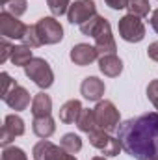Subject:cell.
<instances>
[{
  "mask_svg": "<svg viewBox=\"0 0 158 160\" xmlns=\"http://www.w3.org/2000/svg\"><path fill=\"white\" fill-rule=\"evenodd\" d=\"M116 136L128 157L138 160L158 158V112H147L123 121Z\"/></svg>",
  "mask_w": 158,
  "mask_h": 160,
  "instance_id": "obj_1",
  "label": "cell"
},
{
  "mask_svg": "<svg viewBox=\"0 0 158 160\" xmlns=\"http://www.w3.org/2000/svg\"><path fill=\"white\" fill-rule=\"evenodd\" d=\"M93 114H95V125L97 128L104 130V132H117L119 125H121V116H119V110L116 108V104L112 101H99L93 108Z\"/></svg>",
  "mask_w": 158,
  "mask_h": 160,
  "instance_id": "obj_2",
  "label": "cell"
},
{
  "mask_svg": "<svg viewBox=\"0 0 158 160\" xmlns=\"http://www.w3.org/2000/svg\"><path fill=\"white\" fill-rule=\"evenodd\" d=\"M24 75L41 89H48L54 84V71L45 58H34L24 67Z\"/></svg>",
  "mask_w": 158,
  "mask_h": 160,
  "instance_id": "obj_3",
  "label": "cell"
},
{
  "mask_svg": "<svg viewBox=\"0 0 158 160\" xmlns=\"http://www.w3.org/2000/svg\"><path fill=\"white\" fill-rule=\"evenodd\" d=\"M87 140H89V143H91L95 149H99L104 157H117L119 153L123 151V145H121V142H119L117 136H114V134H110V132H104V130H101V128L91 130V132L87 134Z\"/></svg>",
  "mask_w": 158,
  "mask_h": 160,
  "instance_id": "obj_4",
  "label": "cell"
},
{
  "mask_svg": "<svg viewBox=\"0 0 158 160\" xmlns=\"http://www.w3.org/2000/svg\"><path fill=\"white\" fill-rule=\"evenodd\" d=\"M117 30L121 39L126 43H140L145 38V24L140 17L126 13L125 17H121L117 22Z\"/></svg>",
  "mask_w": 158,
  "mask_h": 160,
  "instance_id": "obj_5",
  "label": "cell"
},
{
  "mask_svg": "<svg viewBox=\"0 0 158 160\" xmlns=\"http://www.w3.org/2000/svg\"><path fill=\"white\" fill-rule=\"evenodd\" d=\"M36 30L43 45H56L63 39V26L56 17H41L36 22Z\"/></svg>",
  "mask_w": 158,
  "mask_h": 160,
  "instance_id": "obj_6",
  "label": "cell"
},
{
  "mask_svg": "<svg viewBox=\"0 0 158 160\" xmlns=\"http://www.w3.org/2000/svg\"><path fill=\"white\" fill-rule=\"evenodd\" d=\"M34 160H77L75 155L67 153L62 145H56L48 140H41L32 149Z\"/></svg>",
  "mask_w": 158,
  "mask_h": 160,
  "instance_id": "obj_7",
  "label": "cell"
},
{
  "mask_svg": "<svg viewBox=\"0 0 158 160\" xmlns=\"http://www.w3.org/2000/svg\"><path fill=\"white\" fill-rule=\"evenodd\" d=\"M26 28L28 26L22 21H19V17L2 9V13H0V34H2V38L22 41L24 34H26Z\"/></svg>",
  "mask_w": 158,
  "mask_h": 160,
  "instance_id": "obj_8",
  "label": "cell"
},
{
  "mask_svg": "<svg viewBox=\"0 0 158 160\" xmlns=\"http://www.w3.org/2000/svg\"><path fill=\"white\" fill-rule=\"evenodd\" d=\"M26 132V125L24 119L17 114H9L4 118V125H2V136H0V145L7 147L15 138L22 136Z\"/></svg>",
  "mask_w": 158,
  "mask_h": 160,
  "instance_id": "obj_9",
  "label": "cell"
},
{
  "mask_svg": "<svg viewBox=\"0 0 158 160\" xmlns=\"http://www.w3.org/2000/svg\"><path fill=\"white\" fill-rule=\"evenodd\" d=\"M93 15H97V6L93 0H75L67 11V21L71 24L82 26L86 21H89Z\"/></svg>",
  "mask_w": 158,
  "mask_h": 160,
  "instance_id": "obj_10",
  "label": "cell"
},
{
  "mask_svg": "<svg viewBox=\"0 0 158 160\" xmlns=\"http://www.w3.org/2000/svg\"><path fill=\"white\" fill-rule=\"evenodd\" d=\"M71 62L78 67H86L89 63H93L95 60L101 58L99 50L95 48V45H89V43H78L71 48V54H69Z\"/></svg>",
  "mask_w": 158,
  "mask_h": 160,
  "instance_id": "obj_11",
  "label": "cell"
},
{
  "mask_svg": "<svg viewBox=\"0 0 158 160\" xmlns=\"http://www.w3.org/2000/svg\"><path fill=\"white\" fill-rule=\"evenodd\" d=\"M104 91H106V86H104V82L99 77H86V78L82 80V84H80V93L89 102L102 101Z\"/></svg>",
  "mask_w": 158,
  "mask_h": 160,
  "instance_id": "obj_12",
  "label": "cell"
},
{
  "mask_svg": "<svg viewBox=\"0 0 158 160\" xmlns=\"http://www.w3.org/2000/svg\"><path fill=\"white\" fill-rule=\"evenodd\" d=\"M11 110H15V112H22V110H26L28 106H30V102L34 101V99H30V93H28V89L26 88H22V86H13L11 88V91L2 99Z\"/></svg>",
  "mask_w": 158,
  "mask_h": 160,
  "instance_id": "obj_13",
  "label": "cell"
},
{
  "mask_svg": "<svg viewBox=\"0 0 158 160\" xmlns=\"http://www.w3.org/2000/svg\"><path fill=\"white\" fill-rule=\"evenodd\" d=\"M95 48L99 50L101 56L116 54L117 45H116V39H114V34H112V26H110V22H108V24L104 26V30L95 38Z\"/></svg>",
  "mask_w": 158,
  "mask_h": 160,
  "instance_id": "obj_14",
  "label": "cell"
},
{
  "mask_svg": "<svg viewBox=\"0 0 158 160\" xmlns=\"http://www.w3.org/2000/svg\"><path fill=\"white\" fill-rule=\"evenodd\" d=\"M99 69L104 77L116 78L123 73V60L119 58L117 54H106L99 58Z\"/></svg>",
  "mask_w": 158,
  "mask_h": 160,
  "instance_id": "obj_15",
  "label": "cell"
},
{
  "mask_svg": "<svg viewBox=\"0 0 158 160\" xmlns=\"http://www.w3.org/2000/svg\"><path fill=\"white\" fill-rule=\"evenodd\" d=\"M32 130L34 134L41 140H48L54 132H56V121L52 119V116H45V118H34L32 121Z\"/></svg>",
  "mask_w": 158,
  "mask_h": 160,
  "instance_id": "obj_16",
  "label": "cell"
},
{
  "mask_svg": "<svg viewBox=\"0 0 158 160\" xmlns=\"http://www.w3.org/2000/svg\"><path fill=\"white\" fill-rule=\"evenodd\" d=\"M82 110L84 108H82V102L78 99H71V101L62 104V108H60V121L65 123V125H73V123H77Z\"/></svg>",
  "mask_w": 158,
  "mask_h": 160,
  "instance_id": "obj_17",
  "label": "cell"
},
{
  "mask_svg": "<svg viewBox=\"0 0 158 160\" xmlns=\"http://www.w3.org/2000/svg\"><path fill=\"white\" fill-rule=\"evenodd\" d=\"M30 110H32V116H34V118L50 116V114H52V99H50V95H47L45 91L37 93V95L34 97V101H32Z\"/></svg>",
  "mask_w": 158,
  "mask_h": 160,
  "instance_id": "obj_18",
  "label": "cell"
},
{
  "mask_svg": "<svg viewBox=\"0 0 158 160\" xmlns=\"http://www.w3.org/2000/svg\"><path fill=\"white\" fill-rule=\"evenodd\" d=\"M106 24H108V21H106L102 15H99V13H97V15H93L89 21H86V22L80 26V32H82L84 36H87V38H93V39H95V38L104 30V26H106Z\"/></svg>",
  "mask_w": 158,
  "mask_h": 160,
  "instance_id": "obj_19",
  "label": "cell"
},
{
  "mask_svg": "<svg viewBox=\"0 0 158 160\" xmlns=\"http://www.w3.org/2000/svg\"><path fill=\"white\" fill-rule=\"evenodd\" d=\"M11 63L15 65V67H26L32 60H34V54H32V48L30 47H26V45H17L15 48H13V52H11Z\"/></svg>",
  "mask_w": 158,
  "mask_h": 160,
  "instance_id": "obj_20",
  "label": "cell"
},
{
  "mask_svg": "<svg viewBox=\"0 0 158 160\" xmlns=\"http://www.w3.org/2000/svg\"><path fill=\"white\" fill-rule=\"evenodd\" d=\"M60 145H62L67 153L77 155V153L82 151V138H80L78 134H75V132H67V134H63V136H62Z\"/></svg>",
  "mask_w": 158,
  "mask_h": 160,
  "instance_id": "obj_21",
  "label": "cell"
},
{
  "mask_svg": "<svg viewBox=\"0 0 158 160\" xmlns=\"http://www.w3.org/2000/svg\"><path fill=\"white\" fill-rule=\"evenodd\" d=\"M77 127H78L80 132H86V134H89L91 130H95L97 125H95V114H93V110L84 108L80 112L78 119H77Z\"/></svg>",
  "mask_w": 158,
  "mask_h": 160,
  "instance_id": "obj_22",
  "label": "cell"
},
{
  "mask_svg": "<svg viewBox=\"0 0 158 160\" xmlns=\"http://www.w3.org/2000/svg\"><path fill=\"white\" fill-rule=\"evenodd\" d=\"M126 9H128L130 15H136V17L143 19V17L149 15V11H151V4H149V0H128Z\"/></svg>",
  "mask_w": 158,
  "mask_h": 160,
  "instance_id": "obj_23",
  "label": "cell"
},
{
  "mask_svg": "<svg viewBox=\"0 0 158 160\" xmlns=\"http://www.w3.org/2000/svg\"><path fill=\"white\" fill-rule=\"evenodd\" d=\"M47 6L52 13V17H62V15H67L69 8H71V0H47Z\"/></svg>",
  "mask_w": 158,
  "mask_h": 160,
  "instance_id": "obj_24",
  "label": "cell"
},
{
  "mask_svg": "<svg viewBox=\"0 0 158 160\" xmlns=\"http://www.w3.org/2000/svg\"><path fill=\"white\" fill-rule=\"evenodd\" d=\"M2 8H4L6 11H9L11 15L21 17V15L26 13V9H28V2H26V0H7Z\"/></svg>",
  "mask_w": 158,
  "mask_h": 160,
  "instance_id": "obj_25",
  "label": "cell"
},
{
  "mask_svg": "<svg viewBox=\"0 0 158 160\" xmlns=\"http://www.w3.org/2000/svg\"><path fill=\"white\" fill-rule=\"evenodd\" d=\"M22 45H26V47H30V48L43 47L39 36H37V30H36V24H32V26L26 28V34H24V38H22Z\"/></svg>",
  "mask_w": 158,
  "mask_h": 160,
  "instance_id": "obj_26",
  "label": "cell"
},
{
  "mask_svg": "<svg viewBox=\"0 0 158 160\" xmlns=\"http://www.w3.org/2000/svg\"><path fill=\"white\" fill-rule=\"evenodd\" d=\"M2 160H28V155L15 145H7L2 151Z\"/></svg>",
  "mask_w": 158,
  "mask_h": 160,
  "instance_id": "obj_27",
  "label": "cell"
},
{
  "mask_svg": "<svg viewBox=\"0 0 158 160\" xmlns=\"http://www.w3.org/2000/svg\"><path fill=\"white\" fill-rule=\"evenodd\" d=\"M0 63H6L9 58H11V52H13V48H15V45H11L9 39H6V38H2L0 41Z\"/></svg>",
  "mask_w": 158,
  "mask_h": 160,
  "instance_id": "obj_28",
  "label": "cell"
},
{
  "mask_svg": "<svg viewBox=\"0 0 158 160\" xmlns=\"http://www.w3.org/2000/svg\"><path fill=\"white\" fill-rule=\"evenodd\" d=\"M147 99L153 102V106L158 110V78L149 82V86H147Z\"/></svg>",
  "mask_w": 158,
  "mask_h": 160,
  "instance_id": "obj_29",
  "label": "cell"
},
{
  "mask_svg": "<svg viewBox=\"0 0 158 160\" xmlns=\"http://www.w3.org/2000/svg\"><path fill=\"white\" fill-rule=\"evenodd\" d=\"M0 78H2V99H4V97L11 91V88H13V86H17V82L11 78L7 73H2V75H0Z\"/></svg>",
  "mask_w": 158,
  "mask_h": 160,
  "instance_id": "obj_30",
  "label": "cell"
},
{
  "mask_svg": "<svg viewBox=\"0 0 158 160\" xmlns=\"http://www.w3.org/2000/svg\"><path fill=\"white\" fill-rule=\"evenodd\" d=\"M104 2L112 9H126V6H128V0H104Z\"/></svg>",
  "mask_w": 158,
  "mask_h": 160,
  "instance_id": "obj_31",
  "label": "cell"
},
{
  "mask_svg": "<svg viewBox=\"0 0 158 160\" xmlns=\"http://www.w3.org/2000/svg\"><path fill=\"white\" fill-rule=\"evenodd\" d=\"M147 56H149L153 62H158V41H153V43L147 47Z\"/></svg>",
  "mask_w": 158,
  "mask_h": 160,
  "instance_id": "obj_32",
  "label": "cell"
},
{
  "mask_svg": "<svg viewBox=\"0 0 158 160\" xmlns=\"http://www.w3.org/2000/svg\"><path fill=\"white\" fill-rule=\"evenodd\" d=\"M149 22H151V26H153V30L158 34V9H155L153 13H151V19H149Z\"/></svg>",
  "mask_w": 158,
  "mask_h": 160,
  "instance_id": "obj_33",
  "label": "cell"
},
{
  "mask_svg": "<svg viewBox=\"0 0 158 160\" xmlns=\"http://www.w3.org/2000/svg\"><path fill=\"white\" fill-rule=\"evenodd\" d=\"M91 160H108V158H106V157H93Z\"/></svg>",
  "mask_w": 158,
  "mask_h": 160,
  "instance_id": "obj_34",
  "label": "cell"
},
{
  "mask_svg": "<svg viewBox=\"0 0 158 160\" xmlns=\"http://www.w3.org/2000/svg\"><path fill=\"white\" fill-rule=\"evenodd\" d=\"M153 160H158V158H153Z\"/></svg>",
  "mask_w": 158,
  "mask_h": 160,
  "instance_id": "obj_35",
  "label": "cell"
}]
</instances>
